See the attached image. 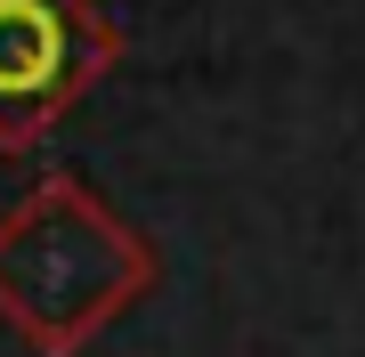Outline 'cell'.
Instances as JSON below:
<instances>
[{
    "label": "cell",
    "mask_w": 365,
    "mask_h": 357,
    "mask_svg": "<svg viewBox=\"0 0 365 357\" xmlns=\"http://www.w3.org/2000/svg\"><path fill=\"white\" fill-rule=\"evenodd\" d=\"M155 276V244L73 171H41L0 212V325L33 357H81Z\"/></svg>",
    "instance_id": "obj_1"
},
{
    "label": "cell",
    "mask_w": 365,
    "mask_h": 357,
    "mask_svg": "<svg viewBox=\"0 0 365 357\" xmlns=\"http://www.w3.org/2000/svg\"><path fill=\"white\" fill-rule=\"evenodd\" d=\"M114 57L122 33L98 0H0V146H41Z\"/></svg>",
    "instance_id": "obj_2"
}]
</instances>
